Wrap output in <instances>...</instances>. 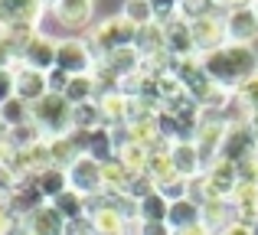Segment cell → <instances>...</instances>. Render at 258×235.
<instances>
[{
  "label": "cell",
  "mask_w": 258,
  "mask_h": 235,
  "mask_svg": "<svg viewBox=\"0 0 258 235\" xmlns=\"http://www.w3.org/2000/svg\"><path fill=\"white\" fill-rule=\"evenodd\" d=\"M98 111L105 127H124L131 121V98H124L121 92H111V95L98 98Z\"/></svg>",
  "instance_id": "20"
},
{
  "label": "cell",
  "mask_w": 258,
  "mask_h": 235,
  "mask_svg": "<svg viewBox=\"0 0 258 235\" xmlns=\"http://www.w3.org/2000/svg\"><path fill=\"white\" fill-rule=\"evenodd\" d=\"M95 69H98V72H108L111 79H124V75H131V72L141 69V52L134 49V46L114 49V52H108V56H101Z\"/></svg>",
  "instance_id": "16"
},
{
  "label": "cell",
  "mask_w": 258,
  "mask_h": 235,
  "mask_svg": "<svg viewBox=\"0 0 258 235\" xmlns=\"http://www.w3.org/2000/svg\"><path fill=\"white\" fill-rule=\"evenodd\" d=\"M229 203H232L235 222H245L255 229V222H258V183H239L235 193L229 196Z\"/></svg>",
  "instance_id": "19"
},
{
  "label": "cell",
  "mask_w": 258,
  "mask_h": 235,
  "mask_svg": "<svg viewBox=\"0 0 258 235\" xmlns=\"http://www.w3.org/2000/svg\"><path fill=\"white\" fill-rule=\"evenodd\" d=\"M69 79H72V75H66V72H59V69L46 72V89H49V95H66V85H69Z\"/></svg>",
  "instance_id": "45"
},
{
  "label": "cell",
  "mask_w": 258,
  "mask_h": 235,
  "mask_svg": "<svg viewBox=\"0 0 258 235\" xmlns=\"http://www.w3.org/2000/svg\"><path fill=\"white\" fill-rule=\"evenodd\" d=\"M255 150H258V140H255V134L248 131V124H229L226 127V137H222V147H219L222 160L239 164V160L252 157Z\"/></svg>",
  "instance_id": "11"
},
{
  "label": "cell",
  "mask_w": 258,
  "mask_h": 235,
  "mask_svg": "<svg viewBox=\"0 0 258 235\" xmlns=\"http://www.w3.org/2000/svg\"><path fill=\"white\" fill-rule=\"evenodd\" d=\"M26 229H30V235H62L66 219L59 216L49 203H46V206H39L36 212L26 216Z\"/></svg>",
  "instance_id": "23"
},
{
  "label": "cell",
  "mask_w": 258,
  "mask_h": 235,
  "mask_svg": "<svg viewBox=\"0 0 258 235\" xmlns=\"http://www.w3.org/2000/svg\"><path fill=\"white\" fill-rule=\"evenodd\" d=\"M226 17V39L239 46H252L258 39V17L252 7H239V10L222 13Z\"/></svg>",
  "instance_id": "12"
},
{
  "label": "cell",
  "mask_w": 258,
  "mask_h": 235,
  "mask_svg": "<svg viewBox=\"0 0 258 235\" xmlns=\"http://www.w3.org/2000/svg\"><path fill=\"white\" fill-rule=\"evenodd\" d=\"M151 193H154V180L147 177V173H134V177H131V186H127V196L141 203V199L151 196Z\"/></svg>",
  "instance_id": "43"
},
{
  "label": "cell",
  "mask_w": 258,
  "mask_h": 235,
  "mask_svg": "<svg viewBox=\"0 0 258 235\" xmlns=\"http://www.w3.org/2000/svg\"><path fill=\"white\" fill-rule=\"evenodd\" d=\"M121 17L131 20L134 26H147V23H154V7L147 4V0H124Z\"/></svg>",
  "instance_id": "39"
},
{
  "label": "cell",
  "mask_w": 258,
  "mask_h": 235,
  "mask_svg": "<svg viewBox=\"0 0 258 235\" xmlns=\"http://www.w3.org/2000/svg\"><path fill=\"white\" fill-rule=\"evenodd\" d=\"M252 10H255V17H258V0H252Z\"/></svg>",
  "instance_id": "56"
},
{
  "label": "cell",
  "mask_w": 258,
  "mask_h": 235,
  "mask_svg": "<svg viewBox=\"0 0 258 235\" xmlns=\"http://www.w3.org/2000/svg\"><path fill=\"white\" fill-rule=\"evenodd\" d=\"M170 164H173V173L183 180H193L203 173V160H200V150H196L193 140H176L170 147Z\"/></svg>",
  "instance_id": "18"
},
{
  "label": "cell",
  "mask_w": 258,
  "mask_h": 235,
  "mask_svg": "<svg viewBox=\"0 0 258 235\" xmlns=\"http://www.w3.org/2000/svg\"><path fill=\"white\" fill-rule=\"evenodd\" d=\"M134 49L141 52V59H151V56H164L167 52V39H164V26L154 20L147 26H138L134 33Z\"/></svg>",
  "instance_id": "21"
},
{
  "label": "cell",
  "mask_w": 258,
  "mask_h": 235,
  "mask_svg": "<svg viewBox=\"0 0 258 235\" xmlns=\"http://www.w3.org/2000/svg\"><path fill=\"white\" fill-rule=\"evenodd\" d=\"M200 222L209 235H219L222 229L235 222V212H232V203L229 199H206L200 206Z\"/></svg>",
  "instance_id": "17"
},
{
  "label": "cell",
  "mask_w": 258,
  "mask_h": 235,
  "mask_svg": "<svg viewBox=\"0 0 258 235\" xmlns=\"http://www.w3.org/2000/svg\"><path fill=\"white\" fill-rule=\"evenodd\" d=\"M144 173L154 180V183H160V180H167L173 173V164H170V153H160V150H147V167Z\"/></svg>",
  "instance_id": "37"
},
{
  "label": "cell",
  "mask_w": 258,
  "mask_h": 235,
  "mask_svg": "<svg viewBox=\"0 0 258 235\" xmlns=\"http://www.w3.org/2000/svg\"><path fill=\"white\" fill-rule=\"evenodd\" d=\"M154 190H157L160 196L167 199V203H176V199H186L189 180H183V177H176V173H170L167 180H160V183H154Z\"/></svg>",
  "instance_id": "38"
},
{
  "label": "cell",
  "mask_w": 258,
  "mask_h": 235,
  "mask_svg": "<svg viewBox=\"0 0 258 235\" xmlns=\"http://www.w3.org/2000/svg\"><path fill=\"white\" fill-rule=\"evenodd\" d=\"M235 98L242 102V108H245L248 115H258V75H252L248 82H242L239 89H235Z\"/></svg>",
  "instance_id": "40"
},
{
  "label": "cell",
  "mask_w": 258,
  "mask_h": 235,
  "mask_svg": "<svg viewBox=\"0 0 258 235\" xmlns=\"http://www.w3.org/2000/svg\"><path fill=\"white\" fill-rule=\"evenodd\" d=\"M46 147H49V160H52V167H59V170H69L72 164H76L82 153L72 147V140L69 137H52V140H46Z\"/></svg>",
  "instance_id": "32"
},
{
  "label": "cell",
  "mask_w": 258,
  "mask_h": 235,
  "mask_svg": "<svg viewBox=\"0 0 258 235\" xmlns=\"http://www.w3.org/2000/svg\"><path fill=\"white\" fill-rule=\"evenodd\" d=\"M98 59H95L92 46L85 39H56V69L66 72V75H92Z\"/></svg>",
  "instance_id": "4"
},
{
  "label": "cell",
  "mask_w": 258,
  "mask_h": 235,
  "mask_svg": "<svg viewBox=\"0 0 258 235\" xmlns=\"http://www.w3.org/2000/svg\"><path fill=\"white\" fill-rule=\"evenodd\" d=\"M85 157L98 160V164H108V160L118 157V147H114V140H111V127H105V124L95 127L92 137H88V153Z\"/></svg>",
  "instance_id": "28"
},
{
  "label": "cell",
  "mask_w": 258,
  "mask_h": 235,
  "mask_svg": "<svg viewBox=\"0 0 258 235\" xmlns=\"http://www.w3.org/2000/svg\"><path fill=\"white\" fill-rule=\"evenodd\" d=\"M147 4L154 7V20H157L160 26L170 23L173 17H180V13H176L180 10V0H147Z\"/></svg>",
  "instance_id": "42"
},
{
  "label": "cell",
  "mask_w": 258,
  "mask_h": 235,
  "mask_svg": "<svg viewBox=\"0 0 258 235\" xmlns=\"http://www.w3.org/2000/svg\"><path fill=\"white\" fill-rule=\"evenodd\" d=\"M193 225H200V206L193 199H176V203H170V209H167V229L183 232V229H193Z\"/></svg>",
  "instance_id": "26"
},
{
  "label": "cell",
  "mask_w": 258,
  "mask_h": 235,
  "mask_svg": "<svg viewBox=\"0 0 258 235\" xmlns=\"http://www.w3.org/2000/svg\"><path fill=\"white\" fill-rule=\"evenodd\" d=\"M98 95V85H95V75H72L69 85H66V102L69 105H85V102H95Z\"/></svg>",
  "instance_id": "29"
},
{
  "label": "cell",
  "mask_w": 258,
  "mask_h": 235,
  "mask_svg": "<svg viewBox=\"0 0 258 235\" xmlns=\"http://www.w3.org/2000/svg\"><path fill=\"white\" fill-rule=\"evenodd\" d=\"M245 124H248V131H252V134H255V140H258V115H248Z\"/></svg>",
  "instance_id": "54"
},
{
  "label": "cell",
  "mask_w": 258,
  "mask_h": 235,
  "mask_svg": "<svg viewBox=\"0 0 258 235\" xmlns=\"http://www.w3.org/2000/svg\"><path fill=\"white\" fill-rule=\"evenodd\" d=\"M219 235H255V232H252V225H245V222H232L229 229H222Z\"/></svg>",
  "instance_id": "52"
},
{
  "label": "cell",
  "mask_w": 258,
  "mask_h": 235,
  "mask_svg": "<svg viewBox=\"0 0 258 235\" xmlns=\"http://www.w3.org/2000/svg\"><path fill=\"white\" fill-rule=\"evenodd\" d=\"M252 232H255V235H258V222H255V229H252Z\"/></svg>",
  "instance_id": "57"
},
{
  "label": "cell",
  "mask_w": 258,
  "mask_h": 235,
  "mask_svg": "<svg viewBox=\"0 0 258 235\" xmlns=\"http://www.w3.org/2000/svg\"><path fill=\"white\" fill-rule=\"evenodd\" d=\"M134 33H138V26L118 13V17L98 20V23L88 30V39H85V43L92 46L95 59H101V56H108V52H114V49L134 46Z\"/></svg>",
  "instance_id": "3"
},
{
  "label": "cell",
  "mask_w": 258,
  "mask_h": 235,
  "mask_svg": "<svg viewBox=\"0 0 258 235\" xmlns=\"http://www.w3.org/2000/svg\"><path fill=\"white\" fill-rule=\"evenodd\" d=\"M17 65V52L10 49V43L4 39V33H0V69H13Z\"/></svg>",
  "instance_id": "49"
},
{
  "label": "cell",
  "mask_w": 258,
  "mask_h": 235,
  "mask_svg": "<svg viewBox=\"0 0 258 235\" xmlns=\"http://www.w3.org/2000/svg\"><path fill=\"white\" fill-rule=\"evenodd\" d=\"M13 95L26 105H33L43 95H49V89H46V72H33V69H26V65H13Z\"/></svg>",
  "instance_id": "15"
},
{
  "label": "cell",
  "mask_w": 258,
  "mask_h": 235,
  "mask_svg": "<svg viewBox=\"0 0 258 235\" xmlns=\"http://www.w3.org/2000/svg\"><path fill=\"white\" fill-rule=\"evenodd\" d=\"M101 111H98V102H85V105H72V127L76 131H95L101 127Z\"/></svg>",
  "instance_id": "34"
},
{
  "label": "cell",
  "mask_w": 258,
  "mask_h": 235,
  "mask_svg": "<svg viewBox=\"0 0 258 235\" xmlns=\"http://www.w3.org/2000/svg\"><path fill=\"white\" fill-rule=\"evenodd\" d=\"M62 235H95V225H92V219H88V216H82V219H72V222H66Z\"/></svg>",
  "instance_id": "46"
},
{
  "label": "cell",
  "mask_w": 258,
  "mask_h": 235,
  "mask_svg": "<svg viewBox=\"0 0 258 235\" xmlns=\"http://www.w3.org/2000/svg\"><path fill=\"white\" fill-rule=\"evenodd\" d=\"M4 203H7V209H10L17 219H26L30 212H36L39 206H46V199H43V193L36 190L33 177H26V180H20V183L13 186L10 196H7Z\"/></svg>",
  "instance_id": "14"
},
{
  "label": "cell",
  "mask_w": 258,
  "mask_h": 235,
  "mask_svg": "<svg viewBox=\"0 0 258 235\" xmlns=\"http://www.w3.org/2000/svg\"><path fill=\"white\" fill-rule=\"evenodd\" d=\"M203 180L209 186V199H229L235 193V186H239V170H235V164L219 157L203 170Z\"/></svg>",
  "instance_id": "10"
},
{
  "label": "cell",
  "mask_w": 258,
  "mask_h": 235,
  "mask_svg": "<svg viewBox=\"0 0 258 235\" xmlns=\"http://www.w3.org/2000/svg\"><path fill=\"white\" fill-rule=\"evenodd\" d=\"M118 160H121V167H124L127 173H144V167H147V147L131 144V140H127V144L118 150Z\"/></svg>",
  "instance_id": "35"
},
{
  "label": "cell",
  "mask_w": 258,
  "mask_h": 235,
  "mask_svg": "<svg viewBox=\"0 0 258 235\" xmlns=\"http://www.w3.org/2000/svg\"><path fill=\"white\" fill-rule=\"evenodd\" d=\"M131 177L134 173H127L118 157L101 164V193H108V196H124L127 186H131Z\"/></svg>",
  "instance_id": "25"
},
{
  "label": "cell",
  "mask_w": 258,
  "mask_h": 235,
  "mask_svg": "<svg viewBox=\"0 0 258 235\" xmlns=\"http://www.w3.org/2000/svg\"><path fill=\"white\" fill-rule=\"evenodd\" d=\"M0 121H4L7 131H10V127H17V124H26V121H30V105L20 102V98L13 95L10 102L0 105Z\"/></svg>",
  "instance_id": "36"
},
{
  "label": "cell",
  "mask_w": 258,
  "mask_h": 235,
  "mask_svg": "<svg viewBox=\"0 0 258 235\" xmlns=\"http://www.w3.org/2000/svg\"><path fill=\"white\" fill-rule=\"evenodd\" d=\"M173 235H209V232L203 229V222H200V225H193V229H183V232H173Z\"/></svg>",
  "instance_id": "53"
},
{
  "label": "cell",
  "mask_w": 258,
  "mask_h": 235,
  "mask_svg": "<svg viewBox=\"0 0 258 235\" xmlns=\"http://www.w3.org/2000/svg\"><path fill=\"white\" fill-rule=\"evenodd\" d=\"M167 209H170V203L154 190L151 196H144L138 203V222H164L167 225Z\"/></svg>",
  "instance_id": "31"
},
{
  "label": "cell",
  "mask_w": 258,
  "mask_h": 235,
  "mask_svg": "<svg viewBox=\"0 0 258 235\" xmlns=\"http://www.w3.org/2000/svg\"><path fill=\"white\" fill-rule=\"evenodd\" d=\"M66 177H69V190L82 193L85 199L101 193V164L92 160V157H85V153L69 167V170H66Z\"/></svg>",
  "instance_id": "8"
},
{
  "label": "cell",
  "mask_w": 258,
  "mask_h": 235,
  "mask_svg": "<svg viewBox=\"0 0 258 235\" xmlns=\"http://www.w3.org/2000/svg\"><path fill=\"white\" fill-rule=\"evenodd\" d=\"M92 7H95V0H59V7L52 13H56V20L62 26L79 30V26L92 23Z\"/></svg>",
  "instance_id": "22"
},
{
  "label": "cell",
  "mask_w": 258,
  "mask_h": 235,
  "mask_svg": "<svg viewBox=\"0 0 258 235\" xmlns=\"http://www.w3.org/2000/svg\"><path fill=\"white\" fill-rule=\"evenodd\" d=\"M33 72H52L56 69V39L46 36V33H36V36L26 43V49L20 52V62Z\"/></svg>",
  "instance_id": "9"
},
{
  "label": "cell",
  "mask_w": 258,
  "mask_h": 235,
  "mask_svg": "<svg viewBox=\"0 0 258 235\" xmlns=\"http://www.w3.org/2000/svg\"><path fill=\"white\" fill-rule=\"evenodd\" d=\"M189 33H193V46H196V56H206V52H216L229 43L226 39V17L219 10L206 13V17L193 20L189 23Z\"/></svg>",
  "instance_id": "6"
},
{
  "label": "cell",
  "mask_w": 258,
  "mask_h": 235,
  "mask_svg": "<svg viewBox=\"0 0 258 235\" xmlns=\"http://www.w3.org/2000/svg\"><path fill=\"white\" fill-rule=\"evenodd\" d=\"M30 121L43 131L46 140L66 137L72 131V105L62 95H43L39 102L30 105Z\"/></svg>",
  "instance_id": "2"
},
{
  "label": "cell",
  "mask_w": 258,
  "mask_h": 235,
  "mask_svg": "<svg viewBox=\"0 0 258 235\" xmlns=\"http://www.w3.org/2000/svg\"><path fill=\"white\" fill-rule=\"evenodd\" d=\"M33 183H36V190L43 193L46 203H52L59 193L69 190V177H66V170H59V167H46L43 173H36V177H33Z\"/></svg>",
  "instance_id": "27"
},
{
  "label": "cell",
  "mask_w": 258,
  "mask_h": 235,
  "mask_svg": "<svg viewBox=\"0 0 258 235\" xmlns=\"http://www.w3.org/2000/svg\"><path fill=\"white\" fill-rule=\"evenodd\" d=\"M235 170H239V183H258V150L252 153V157L239 160Z\"/></svg>",
  "instance_id": "44"
},
{
  "label": "cell",
  "mask_w": 258,
  "mask_h": 235,
  "mask_svg": "<svg viewBox=\"0 0 258 235\" xmlns=\"http://www.w3.org/2000/svg\"><path fill=\"white\" fill-rule=\"evenodd\" d=\"M43 7H46V10H56V7H59V0H43Z\"/></svg>",
  "instance_id": "55"
},
{
  "label": "cell",
  "mask_w": 258,
  "mask_h": 235,
  "mask_svg": "<svg viewBox=\"0 0 258 235\" xmlns=\"http://www.w3.org/2000/svg\"><path fill=\"white\" fill-rule=\"evenodd\" d=\"M213 7L219 13H229V10H239V7H252V0H213Z\"/></svg>",
  "instance_id": "51"
},
{
  "label": "cell",
  "mask_w": 258,
  "mask_h": 235,
  "mask_svg": "<svg viewBox=\"0 0 258 235\" xmlns=\"http://www.w3.org/2000/svg\"><path fill=\"white\" fill-rule=\"evenodd\" d=\"M203 59V69L213 79L216 85L235 92L242 82H248L252 75H258V52L252 46H239V43H226L222 49L206 52Z\"/></svg>",
  "instance_id": "1"
},
{
  "label": "cell",
  "mask_w": 258,
  "mask_h": 235,
  "mask_svg": "<svg viewBox=\"0 0 258 235\" xmlns=\"http://www.w3.org/2000/svg\"><path fill=\"white\" fill-rule=\"evenodd\" d=\"M216 7H213V0H180V17L183 20H189V23H193V20H200V17H206V13H213Z\"/></svg>",
  "instance_id": "41"
},
{
  "label": "cell",
  "mask_w": 258,
  "mask_h": 235,
  "mask_svg": "<svg viewBox=\"0 0 258 235\" xmlns=\"http://www.w3.org/2000/svg\"><path fill=\"white\" fill-rule=\"evenodd\" d=\"M124 127H127V140H131V144L147 147V150H151V147L160 140L157 115H138V118H131V121H127Z\"/></svg>",
  "instance_id": "24"
},
{
  "label": "cell",
  "mask_w": 258,
  "mask_h": 235,
  "mask_svg": "<svg viewBox=\"0 0 258 235\" xmlns=\"http://www.w3.org/2000/svg\"><path fill=\"white\" fill-rule=\"evenodd\" d=\"M17 183H20V180L13 177V170H10L7 164H0V199H7V196H10V190H13Z\"/></svg>",
  "instance_id": "47"
},
{
  "label": "cell",
  "mask_w": 258,
  "mask_h": 235,
  "mask_svg": "<svg viewBox=\"0 0 258 235\" xmlns=\"http://www.w3.org/2000/svg\"><path fill=\"white\" fill-rule=\"evenodd\" d=\"M49 206L66 219V222H72V219H82V216H85V196H82V193H76V190L59 193V196L52 199Z\"/></svg>",
  "instance_id": "30"
},
{
  "label": "cell",
  "mask_w": 258,
  "mask_h": 235,
  "mask_svg": "<svg viewBox=\"0 0 258 235\" xmlns=\"http://www.w3.org/2000/svg\"><path fill=\"white\" fill-rule=\"evenodd\" d=\"M39 140H46V137H43V131H39L33 121L17 124V127H10V131H7V144H10L13 150H26V147L39 144Z\"/></svg>",
  "instance_id": "33"
},
{
  "label": "cell",
  "mask_w": 258,
  "mask_h": 235,
  "mask_svg": "<svg viewBox=\"0 0 258 235\" xmlns=\"http://www.w3.org/2000/svg\"><path fill=\"white\" fill-rule=\"evenodd\" d=\"M164 39H167V56L170 59H193L196 46H193V33H189V20L173 17L170 23H164Z\"/></svg>",
  "instance_id": "13"
},
{
  "label": "cell",
  "mask_w": 258,
  "mask_h": 235,
  "mask_svg": "<svg viewBox=\"0 0 258 235\" xmlns=\"http://www.w3.org/2000/svg\"><path fill=\"white\" fill-rule=\"evenodd\" d=\"M13 98V69H0V105Z\"/></svg>",
  "instance_id": "48"
},
{
  "label": "cell",
  "mask_w": 258,
  "mask_h": 235,
  "mask_svg": "<svg viewBox=\"0 0 258 235\" xmlns=\"http://www.w3.org/2000/svg\"><path fill=\"white\" fill-rule=\"evenodd\" d=\"M46 7L43 0H0V33L17 30V26H36L43 20Z\"/></svg>",
  "instance_id": "7"
},
{
  "label": "cell",
  "mask_w": 258,
  "mask_h": 235,
  "mask_svg": "<svg viewBox=\"0 0 258 235\" xmlns=\"http://www.w3.org/2000/svg\"><path fill=\"white\" fill-rule=\"evenodd\" d=\"M138 235H173L164 222H138Z\"/></svg>",
  "instance_id": "50"
},
{
  "label": "cell",
  "mask_w": 258,
  "mask_h": 235,
  "mask_svg": "<svg viewBox=\"0 0 258 235\" xmlns=\"http://www.w3.org/2000/svg\"><path fill=\"white\" fill-rule=\"evenodd\" d=\"M226 118L222 115H209V111H203L200 124H196L193 131V144L196 150H200V160H203V170H206L213 160H219V147H222V137H226Z\"/></svg>",
  "instance_id": "5"
}]
</instances>
